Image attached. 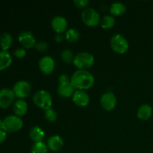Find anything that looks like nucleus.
I'll use <instances>...</instances> for the list:
<instances>
[{"label":"nucleus","instance_id":"ddd939ff","mask_svg":"<svg viewBox=\"0 0 153 153\" xmlns=\"http://www.w3.org/2000/svg\"><path fill=\"white\" fill-rule=\"evenodd\" d=\"M52 28L57 34H63L67 30V21L62 16H55L51 22Z\"/></svg>","mask_w":153,"mask_h":153},{"label":"nucleus","instance_id":"dca6fc26","mask_svg":"<svg viewBox=\"0 0 153 153\" xmlns=\"http://www.w3.org/2000/svg\"><path fill=\"white\" fill-rule=\"evenodd\" d=\"M152 114V108L150 105L143 104L138 108L137 111V117L140 120H148Z\"/></svg>","mask_w":153,"mask_h":153},{"label":"nucleus","instance_id":"f3484780","mask_svg":"<svg viewBox=\"0 0 153 153\" xmlns=\"http://www.w3.org/2000/svg\"><path fill=\"white\" fill-rule=\"evenodd\" d=\"M13 111L15 115L19 117L24 116L28 111V104L23 100H16L13 104Z\"/></svg>","mask_w":153,"mask_h":153},{"label":"nucleus","instance_id":"b1692460","mask_svg":"<svg viewBox=\"0 0 153 153\" xmlns=\"http://www.w3.org/2000/svg\"><path fill=\"white\" fill-rule=\"evenodd\" d=\"M48 146L43 141L34 143L31 148V153H48Z\"/></svg>","mask_w":153,"mask_h":153},{"label":"nucleus","instance_id":"a878e982","mask_svg":"<svg viewBox=\"0 0 153 153\" xmlns=\"http://www.w3.org/2000/svg\"><path fill=\"white\" fill-rule=\"evenodd\" d=\"M44 117L49 122L54 123L58 119V114H57V112L51 108H49L48 110L45 111Z\"/></svg>","mask_w":153,"mask_h":153},{"label":"nucleus","instance_id":"aec40b11","mask_svg":"<svg viewBox=\"0 0 153 153\" xmlns=\"http://www.w3.org/2000/svg\"><path fill=\"white\" fill-rule=\"evenodd\" d=\"M13 43V37L10 33L4 32L0 34V46L1 50L7 51Z\"/></svg>","mask_w":153,"mask_h":153},{"label":"nucleus","instance_id":"39448f33","mask_svg":"<svg viewBox=\"0 0 153 153\" xmlns=\"http://www.w3.org/2000/svg\"><path fill=\"white\" fill-rule=\"evenodd\" d=\"M22 127L23 121L16 115H9L3 119V130L6 132H16L22 129Z\"/></svg>","mask_w":153,"mask_h":153},{"label":"nucleus","instance_id":"4468645a","mask_svg":"<svg viewBox=\"0 0 153 153\" xmlns=\"http://www.w3.org/2000/svg\"><path fill=\"white\" fill-rule=\"evenodd\" d=\"M64 144V140L59 135H52L49 137L47 140L48 149L52 152H58L63 148Z\"/></svg>","mask_w":153,"mask_h":153},{"label":"nucleus","instance_id":"a211bd4d","mask_svg":"<svg viewBox=\"0 0 153 153\" xmlns=\"http://www.w3.org/2000/svg\"><path fill=\"white\" fill-rule=\"evenodd\" d=\"M29 137L32 141L34 143H37V142L43 141V138L45 137V132L42 128H40L38 126H34L31 127L29 130Z\"/></svg>","mask_w":153,"mask_h":153},{"label":"nucleus","instance_id":"5701e85b","mask_svg":"<svg viewBox=\"0 0 153 153\" xmlns=\"http://www.w3.org/2000/svg\"><path fill=\"white\" fill-rule=\"evenodd\" d=\"M115 22H116V20H115L114 16L112 15H106L101 19L100 23H101V26L102 28L110 29L114 26Z\"/></svg>","mask_w":153,"mask_h":153},{"label":"nucleus","instance_id":"c85d7f7f","mask_svg":"<svg viewBox=\"0 0 153 153\" xmlns=\"http://www.w3.org/2000/svg\"><path fill=\"white\" fill-rule=\"evenodd\" d=\"M74 4L77 7H79V8L82 9H86L88 8V6L89 4L90 1L88 0H74Z\"/></svg>","mask_w":153,"mask_h":153},{"label":"nucleus","instance_id":"2eb2a0df","mask_svg":"<svg viewBox=\"0 0 153 153\" xmlns=\"http://www.w3.org/2000/svg\"><path fill=\"white\" fill-rule=\"evenodd\" d=\"M74 87L71 84V82L64 84H59L58 87V94L60 97L63 98H70L73 97L75 91Z\"/></svg>","mask_w":153,"mask_h":153},{"label":"nucleus","instance_id":"f8f14e48","mask_svg":"<svg viewBox=\"0 0 153 153\" xmlns=\"http://www.w3.org/2000/svg\"><path fill=\"white\" fill-rule=\"evenodd\" d=\"M18 40L24 49H31L37 43L34 36L28 31H22L18 36Z\"/></svg>","mask_w":153,"mask_h":153},{"label":"nucleus","instance_id":"7ed1b4c3","mask_svg":"<svg viewBox=\"0 0 153 153\" xmlns=\"http://www.w3.org/2000/svg\"><path fill=\"white\" fill-rule=\"evenodd\" d=\"M95 62L94 56L88 52H81L74 56L73 64L79 70H87L91 68Z\"/></svg>","mask_w":153,"mask_h":153},{"label":"nucleus","instance_id":"c756f323","mask_svg":"<svg viewBox=\"0 0 153 153\" xmlns=\"http://www.w3.org/2000/svg\"><path fill=\"white\" fill-rule=\"evenodd\" d=\"M58 82H59V84L68 83V82H70V78L69 77L68 75L61 74L58 77Z\"/></svg>","mask_w":153,"mask_h":153},{"label":"nucleus","instance_id":"4be33fe9","mask_svg":"<svg viewBox=\"0 0 153 153\" xmlns=\"http://www.w3.org/2000/svg\"><path fill=\"white\" fill-rule=\"evenodd\" d=\"M65 39L70 43H76L80 39V33L74 28H69L65 32Z\"/></svg>","mask_w":153,"mask_h":153},{"label":"nucleus","instance_id":"1a4fd4ad","mask_svg":"<svg viewBox=\"0 0 153 153\" xmlns=\"http://www.w3.org/2000/svg\"><path fill=\"white\" fill-rule=\"evenodd\" d=\"M100 105L104 110L110 111L114 110L117 105V97L112 92H106L101 96Z\"/></svg>","mask_w":153,"mask_h":153},{"label":"nucleus","instance_id":"9d476101","mask_svg":"<svg viewBox=\"0 0 153 153\" xmlns=\"http://www.w3.org/2000/svg\"><path fill=\"white\" fill-rule=\"evenodd\" d=\"M38 65L41 73L45 75L52 74L55 68V60L50 56H43L40 58Z\"/></svg>","mask_w":153,"mask_h":153},{"label":"nucleus","instance_id":"bb28decb","mask_svg":"<svg viewBox=\"0 0 153 153\" xmlns=\"http://www.w3.org/2000/svg\"><path fill=\"white\" fill-rule=\"evenodd\" d=\"M48 44L45 41H38L36 43L34 48L36 49V50L38 51L39 52H41V53H44L46 51L48 50Z\"/></svg>","mask_w":153,"mask_h":153},{"label":"nucleus","instance_id":"f03ea898","mask_svg":"<svg viewBox=\"0 0 153 153\" xmlns=\"http://www.w3.org/2000/svg\"><path fill=\"white\" fill-rule=\"evenodd\" d=\"M33 102L39 108L46 111L52 105V97L51 94L45 90L37 91L33 96Z\"/></svg>","mask_w":153,"mask_h":153},{"label":"nucleus","instance_id":"393cba45","mask_svg":"<svg viewBox=\"0 0 153 153\" xmlns=\"http://www.w3.org/2000/svg\"><path fill=\"white\" fill-rule=\"evenodd\" d=\"M61 58L62 61L66 64H70L73 63V59H74V56H73V53L70 49H65L61 52Z\"/></svg>","mask_w":153,"mask_h":153},{"label":"nucleus","instance_id":"473e14b6","mask_svg":"<svg viewBox=\"0 0 153 153\" xmlns=\"http://www.w3.org/2000/svg\"><path fill=\"white\" fill-rule=\"evenodd\" d=\"M3 129V120L0 118V130Z\"/></svg>","mask_w":153,"mask_h":153},{"label":"nucleus","instance_id":"6ab92c4d","mask_svg":"<svg viewBox=\"0 0 153 153\" xmlns=\"http://www.w3.org/2000/svg\"><path fill=\"white\" fill-rule=\"evenodd\" d=\"M12 64V57L7 51H0V70L8 68Z\"/></svg>","mask_w":153,"mask_h":153},{"label":"nucleus","instance_id":"0eeeda50","mask_svg":"<svg viewBox=\"0 0 153 153\" xmlns=\"http://www.w3.org/2000/svg\"><path fill=\"white\" fill-rule=\"evenodd\" d=\"M12 90L16 97L19 98V100H23L24 98H26L30 95L31 86V84L27 81L21 80L15 83Z\"/></svg>","mask_w":153,"mask_h":153},{"label":"nucleus","instance_id":"f257e3e1","mask_svg":"<svg viewBox=\"0 0 153 153\" xmlns=\"http://www.w3.org/2000/svg\"><path fill=\"white\" fill-rule=\"evenodd\" d=\"M70 82L75 89L85 91L92 88L95 82V78L88 70H78L72 75Z\"/></svg>","mask_w":153,"mask_h":153},{"label":"nucleus","instance_id":"9b49d317","mask_svg":"<svg viewBox=\"0 0 153 153\" xmlns=\"http://www.w3.org/2000/svg\"><path fill=\"white\" fill-rule=\"evenodd\" d=\"M72 100L73 103L81 108H85L89 105L91 99L89 95L85 91L76 90L72 97Z\"/></svg>","mask_w":153,"mask_h":153},{"label":"nucleus","instance_id":"20e7f679","mask_svg":"<svg viewBox=\"0 0 153 153\" xmlns=\"http://www.w3.org/2000/svg\"><path fill=\"white\" fill-rule=\"evenodd\" d=\"M110 44L112 50L120 55L125 54L129 48L128 40L120 34H116L112 36L111 38Z\"/></svg>","mask_w":153,"mask_h":153},{"label":"nucleus","instance_id":"7c9ffc66","mask_svg":"<svg viewBox=\"0 0 153 153\" xmlns=\"http://www.w3.org/2000/svg\"><path fill=\"white\" fill-rule=\"evenodd\" d=\"M7 138V132L3 129L0 130V144L3 143Z\"/></svg>","mask_w":153,"mask_h":153},{"label":"nucleus","instance_id":"423d86ee","mask_svg":"<svg viewBox=\"0 0 153 153\" xmlns=\"http://www.w3.org/2000/svg\"><path fill=\"white\" fill-rule=\"evenodd\" d=\"M82 19L84 23L89 27L97 26L101 22L100 13L92 7H88L83 10Z\"/></svg>","mask_w":153,"mask_h":153},{"label":"nucleus","instance_id":"412c9836","mask_svg":"<svg viewBox=\"0 0 153 153\" xmlns=\"http://www.w3.org/2000/svg\"><path fill=\"white\" fill-rule=\"evenodd\" d=\"M126 11V6L120 1H116L111 4L110 7V12L112 16H120Z\"/></svg>","mask_w":153,"mask_h":153},{"label":"nucleus","instance_id":"6e6552de","mask_svg":"<svg viewBox=\"0 0 153 153\" xmlns=\"http://www.w3.org/2000/svg\"><path fill=\"white\" fill-rule=\"evenodd\" d=\"M16 99L13 90L4 88L0 90V108L6 109L13 104Z\"/></svg>","mask_w":153,"mask_h":153},{"label":"nucleus","instance_id":"cd10ccee","mask_svg":"<svg viewBox=\"0 0 153 153\" xmlns=\"http://www.w3.org/2000/svg\"><path fill=\"white\" fill-rule=\"evenodd\" d=\"M13 55H14L16 58H19V59L25 58V55H26V51H25V49H24V48L22 47L18 48V49H15L14 52H13Z\"/></svg>","mask_w":153,"mask_h":153},{"label":"nucleus","instance_id":"2f4dec72","mask_svg":"<svg viewBox=\"0 0 153 153\" xmlns=\"http://www.w3.org/2000/svg\"><path fill=\"white\" fill-rule=\"evenodd\" d=\"M65 39V36L63 35V34H57L55 37V40L57 43H62Z\"/></svg>","mask_w":153,"mask_h":153}]
</instances>
